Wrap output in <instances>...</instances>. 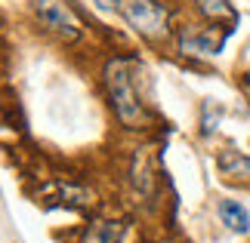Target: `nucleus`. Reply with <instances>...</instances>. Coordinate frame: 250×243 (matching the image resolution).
Returning a JSON list of instances; mask_svg holds the SVG:
<instances>
[{"label": "nucleus", "mask_w": 250, "mask_h": 243, "mask_svg": "<svg viewBox=\"0 0 250 243\" xmlns=\"http://www.w3.org/2000/svg\"><path fill=\"white\" fill-rule=\"evenodd\" d=\"M241 86H244V90L250 93V71H244V74H241Z\"/></svg>", "instance_id": "11"}, {"label": "nucleus", "mask_w": 250, "mask_h": 243, "mask_svg": "<svg viewBox=\"0 0 250 243\" xmlns=\"http://www.w3.org/2000/svg\"><path fill=\"white\" fill-rule=\"evenodd\" d=\"M34 16L46 31L56 34L65 43L81 40V34H83L81 19L74 16V9L65 3V0H34Z\"/></svg>", "instance_id": "3"}, {"label": "nucleus", "mask_w": 250, "mask_h": 243, "mask_svg": "<svg viewBox=\"0 0 250 243\" xmlns=\"http://www.w3.org/2000/svg\"><path fill=\"white\" fill-rule=\"evenodd\" d=\"M216 169L226 182H250V157L241 151L223 148L216 154Z\"/></svg>", "instance_id": "5"}, {"label": "nucleus", "mask_w": 250, "mask_h": 243, "mask_svg": "<svg viewBox=\"0 0 250 243\" xmlns=\"http://www.w3.org/2000/svg\"><path fill=\"white\" fill-rule=\"evenodd\" d=\"M105 90H108V99H111V108H114V117H118L127 130H146L148 126V108L142 102V95L136 90V62L133 59H108L105 65Z\"/></svg>", "instance_id": "1"}, {"label": "nucleus", "mask_w": 250, "mask_h": 243, "mask_svg": "<svg viewBox=\"0 0 250 243\" xmlns=\"http://www.w3.org/2000/svg\"><path fill=\"white\" fill-rule=\"evenodd\" d=\"M124 237H127V222L114 219H99L81 231V243H124Z\"/></svg>", "instance_id": "6"}, {"label": "nucleus", "mask_w": 250, "mask_h": 243, "mask_svg": "<svg viewBox=\"0 0 250 243\" xmlns=\"http://www.w3.org/2000/svg\"><path fill=\"white\" fill-rule=\"evenodd\" d=\"M93 3L99 9H105V13H108V9H121V0H93Z\"/></svg>", "instance_id": "10"}, {"label": "nucleus", "mask_w": 250, "mask_h": 243, "mask_svg": "<svg viewBox=\"0 0 250 243\" xmlns=\"http://www.w3.org/2000/svg\"><path fill=\"white\" fill-rule=\"evenodd\" d=\"M56 191V200H59V206L65 209H93L96 206V194L90 188H83V185H53Z\"/></svg>", "instance_id": "7"}, {"label": "nucleus", "mask_w": 250, "mask_h": 243, "mask_svg": "<svg viewBox=\"0 0 250 243\" xmlns=\"http://www.w3.org/2000/svg\"><path fill=\"white\" fill-rule=\"evenodd\" d=\"M216 212H219V222H223L229 231H235V234H247V231H250V212L238 200H229V197L219 200Z\"/></svg>", "instance_id": "9"}, {"label": "nucleus", "mask_w": 250, "mask_h": 243, "mask_svg": "<svg viewBox=\"0 0 250 243\" xmlns=\"http://www.w3.org/2000/svg\"><path fill=\"white\" fill-rule=\"evenodd\" d=\"M198 13L210 25H223L229 31H232V25H238V9L232 6V0H198Z\"/></svg>", "instance_id": "8"}, {"label": "nucleus", "mask_w": 250, "mask_h": 243, "mask_svg": "<svg viewBox=\"0 0 250 243\" xmlns=\"http://www.w3.org/2000/svg\"><path fill=\"white\" fill-rule=\"evenodd\" d=\"M226 37H229V28H223V25H210V28L186 25L176 37V46L186 59H210V56L223 53Z\"/></svg>", "instance_id": "4"}, {"label": "nucleus", "mask_w": 250, "mask_h": 243, "mask_svg": "<svg viewBox=\"0 0 250 243\" xmlns=\"http://www.w3.org/2000/svg\"><path fill=\"white\" fill-rule=\"evenodd\" d=\"M121 16L146 40H164L170 34V9L164 0H121Z\"/></svg>", "instance_id": "2"}]
</instances>
